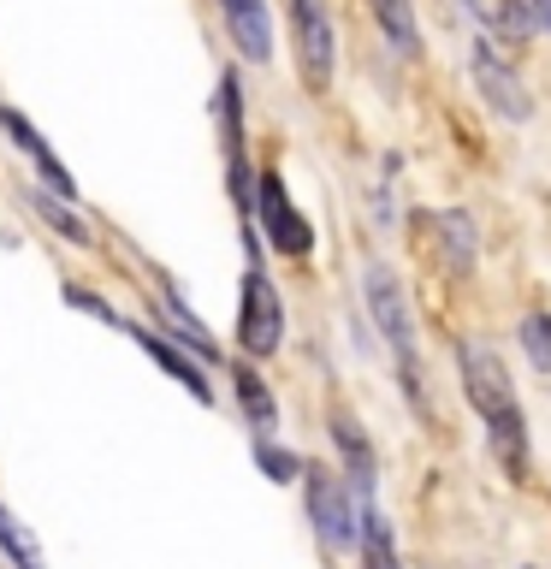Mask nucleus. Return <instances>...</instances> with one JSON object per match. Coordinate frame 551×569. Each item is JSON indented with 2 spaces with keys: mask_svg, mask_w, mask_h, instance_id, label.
I'll use <instances>...</instances> for the list:
<instances>
[{
  "mask_svg": "<svg viewBox=\"0 0 551 569\" xmlns=\"http://www.w3.org/2000/svg\"><path fill=\"white\" fill-rule=\"evenodd\" d=\"M0 551H7L18 569H48V563H42V551H36V540H30V528L18 522L7 505H0Z\"/></svg>",
  "mask_w": 551,
  "mask_h": 569,
  "instance_id": "obj_13",
  "label": "nucleus"
},
{
  "mask_svg": "<svg viewBox=\"0 0 551 569\" xmlns=\"http://www.w3.org/2000/svg\"><path fill=\"white\" fill-rule=\"evenodd\" d=\"M220 119H226V160H231V184L238 196H249V178H243V131H238V78L220 83Z\"/></svg>",
  "mask_w": 551,
  "mask_h": 569,
  "instance_id": "obj_11",
  "label": "nucleus"
},
{
  "mask_svg": "<svg viewBox=\"0 0 551 569\" xmlns=\"http://www.w3.org/2000/svg\"><path fill=\"white\" fill-rule=\"evenodd\" d=\"M309 510H314V522H320V540L344 551L355 522H350V498H344V487H338V475L309 469Z\"/></svg>",
  "mask_w": 551,
  "mask_h": 569,
  "instance_id": "obj_6",
  "label": "nucleus"
},
{
  "mask_svg": "<svg viewBox=\"0 0 551 569\" xmlns=\"http://www.w3.org/2000/svg\"><path fill=\"white\" fill-rule=\"evenodd\" d=\"M238 391H243V409H249V416H256V427H273V398H267V391H261V380H256V373H238Z\"/></svg>",
  "mask_w": 551,
  "mask_h": 569,
  "instance_id": "obj_18",
  "label": "nucleus"
},
{
  "mask_svg": "<svg viewBox=\"0 0 551 569\" xmlns=\"http://www.w3.org/2000/svg\"><path fill=\"white\" fill-rule=\"evenodd\" d=\"M522 350H528L533 368L551 373V320H545V315H528V320H522Z\"/></svg>",
  "mask_w": 551,
  "mask_h": 569,
  "instance_id": "obj_17",
  "label": "nucleus"
},
{
  "mask_svg": "<svg viewBox=\"0 0 551 569\" xmlns=\"http://www.w3.org/2000/svg\"><path fill=\"white\" fill-rule=\"evenodd\" d=\"M469 12L480 18V30H492L498 42H528V30H533V7L528 0H469Z\"/></svg>",
  "mask_w": 551,
  "mask_h": 569,
  "instance_id": "obj_9",
  "label": "nucleus"
},
{
  "mask_svg": "<svg viewBox=\"0 0 551 569\" xmlns=\"http://www.w3.org/2000/svg\"><path fill=\"white\" fill-rule=\"evenodd\" d=\"M124 332H131V338H137V345L154 356L160 368H172L178 380H184V391H190V398H202V403H208V380H202V373H196V368L184 362V356H178V350L167 345V338H160V332H142V327H124Z\"/></svg>",
  "mask_w": 551,
  "mask_h": 569,
  "instance_id": "obj_10",
  "label": "nucleus"
},
{
  "mask_svg": "<svg viewBox=\"0 0 551 569\" xmlns=\"http://www.w3.org/2000/svg\"><path fill=\"white\" fill-rule=\"evenodd\" d=\"M528 7H533V18H540V24L551 30V0H528Z\"/></svg>",
  "mask_w": 551,
  "mask_h": 569,
  "instance_id": "obj_20",
  "label": "nucleus"
},
{
  "mask_svg": "<svg viewBox=\"0 0 551 569\" xmlns=\"http://www.w3.org/2000/svg\"><path fill=\"white\" fill-rule=\"evenodd\" d=\"M12 137H18V142H24V154H30V160H36V167H42L48 178H53V190H66V196H71V190H78V184H71V172H66V167H60V160H53V154H48V142H42V137H36V124H30V119H18V113H12Z\"/></svg>",
  "mask_w": 551,
  "mask_h": 569,
  "instance_id": "obj_14",
  "label": "nucleus"
},
{
  "mask_svg": "<svg viewBox=\"0 0 551 569\" xmlns=\"http://www.w3.org/2000/svg\"><path fill=\"white\" fill-rule=\"evenodd\" d=\"M362 563L368 569H398V551H391V528L380 510H362Z\"/></svg>",
  "mask_w": 551,
  "mask_h": 569,
  "instance_id": "obj_15",
  "label": "nucleus"
},
{
  "mask_svg": "<svg viewBox=\"0 0 551 569\" xmlns=\"http://www.w3.org/2000/svg\"><path fill=\"white\" fill-rule=\"evenodd\" d=\"M261 226H267V238H273L284 256H309V220H297V208H291V196H284V184L273 172L261 178Z\"/></svg>",
  "mask_w": 551,
  "mask_h": 569,
  "instance_id": "obj_5",
  "label": "nucleus"
},
{
  "mask_svg": "<svg viewBox=\"0 0 551 569\" xmlns=\"http://www.w3.org/2000/svg\"><path fill=\"white\" fill-rule=\"evenodd\" d=\"M474 83L487 89V101H492L504 119H528V113H533V107H528V89L515 83V78H510V66H498L487 48L474 53Z\"/></svg>",
  "mask_w": 551,
  "mask_h": 569,
  "instance_id": "obj_7",
  "label": "nucleus"
},
{
  "mask_svg": "<svg viewBox=\"0 0 551 569\" xmlns=\"http://www.w3.org/2000/svg\"><path fill=\"white\" fill-rule=\"evenodd\" d=\"M368 309H373V320H380L385 345L398 350L409 398L421 403V380H415V332H409V309H403V291H398V279H391V267H385V261H373V267H368Z\"/></svg>",
  "mask_w": 551,
  "mask_h": 569,
  "instance_id": "obj_2",
  "label": "nucleus"
},
{
  "mask_svg": "<svg viewBox=\"0 0 551 569\" xmlns=\"http://www.w3.org/2000/svg\"><path fill=\"white\" fill-rule=\"evenodd\" d=\"M261 462L273 469V480H297V457H284V451H267V445H261Z\"/></svg>",
  "mask_w": 551,
  "mask_h": 569,
  "instance_id": "obj_19",
  "label": "nucleus"
},
{
  "mask_svg": "<svg viewBox=\"0 0 551 569\" xmlns=\"http://www.w3.org/2000/svg\"><path fill=\"white\" fill-rule=\"evenodd\" d=\"M462 391H469V403L480 409V421H487L492 451H498V462H504V475L522 480V475H528L522 403H515V386H510L504 362H498V350H487V345H462Z\"/></svg>",
  "mask_w": 551,
  "mask_h": 569,
  "instance_id": "obj_1",
  "label": "nucleus"
},
{
  "mask_svg": "<svg viewBox=\"0 0 551 569\" xmlns=\"http://www.w3.org/2000/svg\"><path fill=\"white\" fill-rule=\"evenodd\" d=\"M439 231H444V243H451V267L462 273V267L474 261V226L462 220V213H444V220H439Z\"/></svg>",
  "mask_w": 551,
  "mask_h": 569,
  "instance_id": "obj_16",
  "label": "nucleus"
},
{
  "mask_svg": "<svg viewBox=\"0 0 551 569\" xmlns=\"http://www.w3.org/2000/svg\"><path fill=\"white\" fill-rule=\"evenodd\" d=\"M220 7H226V24H231V36H238V48L261 66L267 53H273V24H267V7H261V0H220Z\"/></svg>",
  "mask_w": 551,
  "mask_h": 569,
  "instance_id": "obj_8",
  "label": "nucleus"
},
{
  "mask_svg": "<svg viewBox=\"0 0 551 569\" xmlns=\"http://www.w3.org/2000/svg\"><path fill=\"white\" fill-rule=\"evenodd\" d=\"M291 24H297V66L309 89L332 83V60H338V36L327 18V0H291Z\"/></svg>",
  "mask_w": 551,
  "mask_h": 569,
  "instance_id": "obj_3",
  "label": "nucleus"
},
{
  "mask_svg": "<svg viewBox=\"0 0 551 569\" xmlns=\"http://www.w3.org/2000/svg\"><path fill=\"white\" fill-rule=\"evenodd\" d=\"M279 332H284V315H279V291L261 267L243 273V315H238V338L249 356H273L279 350Z\"/></svg>",
  "mask_w": 551,
  "mask_h": 569,
  "instance_id": "obj_4",
  "label": "nucleus"
},
{
  "mask_svg": "<svg viewBox=\"0 0 551 569\" xmlns=\"http://www.w3.org/2000/svg\"><path fill=\"white\" fill-rule=\"evenodd\" d=\"M373 18L385 24V36H391V48H398V53H421V30H415L409 0H373Z\"/></svg>",
  "mask_w": 551,
  "mask_h": 569,
  "instance_id": "obj_12",
  "label": "nucleus"
}]
</instances>
